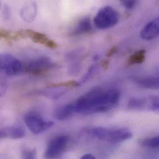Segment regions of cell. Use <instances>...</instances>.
I'll use <instances>...</instances> for the list:
<instances>
[{"label": "cell", "mask_w": 159, "mask_h": 159, "mask_svg": "<svg viewBox=\"0 0 159 159\" xmlns=\"http://www.w3.org/2000/svg\"><path fill=\"white\" fill-rule=\"evenodd\" d=\"M120 96L118 89L94 87L72 102L75 113L90 115L108 111L118 105Z\"/></svg>", "instance_id": "1"}, {"label": "cell", "mask_w": 159, "mask_h": 159, "mask_svg": "<svg viewBox=\"0 0 159 159\" xmlns=\"http://www.w3.org/2000/svg\"><path fill=\"white\" fill-rule=\"evenodd\" d=\"M87 133L98 140L110 143H120L130 139L132 133L125 128H110L107 127H92Z\"/></svg>", "instance_id": "2"}, {"label": "cell", "mask_w": 159, "mask_h": 159, "mask_svg": "<svg viewBox=\"0 0 159 159\" xmlns=\"http://www.w3.org/2000/svg\"><path fill=\"white\" fill-rule=\"evenodd\" d=\"M119 20V14L112 7L107 6L101 8L93 19L95 27L106 29L115 26Z\"/></svg>", "instance_id": "3"}, {"label": "cell", "mask_w": 159, "mask_h": 159, "mask_svg": "<svg viewBox=\"0 0 159 159\" xmlns=\"http://www.w3.org/2000/svg\"><path fill=\"white\" fill-rule=\"evenodd\" d=\"M70 138L66 135L57 136L52 139L46 149L44 157L46 159H58L60 158L66 151Z\"/></svg>", "instance_id": "4"}, {"label": "cell", "mask_w": 159, "mask_h": 159, "mask_svg": "<svg viewBox=\"0 0 159 159\" xmlns=\"http://www.w3.org/2000/svg\"><path fill=\"white\" fill-rule=\"evenodd\" d=\"M24 122L28 129L34 134L43 133L54 125L53 121L45 120L39 115L34 113L25 115Z\"/></svg>", "instance_id": "5"}, {"label": "cell", "mask_w": 159, "mask_h": 159, "mask_svg": "<svg viewBox=\"0 0 159 159\" xmlns=\"http://www.w3.org/2000/svg\"><path fill=\"white\" fill-rule=\"evenodd\" d=\"M0 68L7 75L14 76L24 71V65L12 55L5 53L1 55Z\"/></svg>", "instance_id": "6"}, {"label": "cell", "mask_w": 159, "mask_h": 159, "mask_svg": "<svg viewBox=\"0 0 159 159\" xmlns=\"http://www.w3.org/2000/svg\"><path fill=\"white\" fill-rule=\"evenodd\" d=\"M128 107L131 110L159 111V96L134 97L129 100Z\"/></svg>", "instance_id": "7"}, {"label": "cell", "mask_w": 159, "mask_h": 159, "mask_svg": "<svg viewBox=\"0 0 159 159\" xmlns=\"http://www.w3.org/2000/svg\"><path fill=\"white\" fill-rule=\"evenodd\" d=\"M53 66L54 64L49 58L41 57L24 65V71L29 74L37 76L48 71Z\"/></svg>", "instance_id": "8"}, {"label": "cell", "mask_w": 159, "mask_h": 159, "mask_svg": "<svg viewBox=\"0 0 159 159\" xmlns=\"http://www.w3.org/2000/svg\"><path fill=\"white\" fill-rule=\"evenodd\" d=\"M159 35V17L149 22L141 30V37L146 40L156 39Z\"/></svg>", "instance_id": "9"}, {"label": "cell", "mask_w": 159, "mask_h": 159, "mask_svg": "<svg viewBox=\"0 0 159 159\" xmlns=\"http://www.w3.org/2000/svg\"><path fill=\"white\" fill-rule=\"evenodd\" d=\"M25 136L24 129L20 126H7L1 128L0 131V138L1 139H19L24 138Z\"/></svg>", "instance_id": "10"}, {"label": "cell", "mask_w": 159, "mask_h": 159, "mask_svg": "<svg viewBox=\"0 0 159 159\" xmlns=\"http://www.w3.org/2000/svg\"><path fill=\"white\" fill-rule=\"evenodd\" d=\"M30 39H31L35 43L42 44L52 49L57 48L58 47V45L56 42L50 39L46 35L39 32L32 30Z\"/></svg>", "instance_id": "11"}, {"label": "cell", "mask_w": 159, "mask_h": 159, "mask_svg": "<svg viewBox=\"0 0 159 159\" xmlns=\"http://www.w3.org/2000/svg\"><path fill=\"white\" fill-rule=\"evenodd\" d=\"M133 81L137 84L138 85L146 88L157 89H159V78L156 77H149V76H143V77H133L132 78Z\"/></svg>", "instance_id": "12"}, {"label": "cell", "mask_w": 159, "mask_h": 159, "mask_svg": "<svg viewBox=\"0 0 159 159\" xmlns=\"http://www.w3.org/2000/svg\"><path fill=\"white\" fill-rule=\"evenodd\" d=\"M75 113L73 103H71L57 108L54 111V117L63 121L71 118Z\"/></svg>", "instance_id": "13"}, {"label": "cell", "mask_w": 159, "mask_h": 159, "mask_svg": "<svg viewBox=\"0 0 159 159\" xmlns=\"http://www.w3.org/2000/svg\"><path fill=\"white\" fill-rule=\"evenodd\" d=\"M37 12V7L36 3L30 2L25 5L20 11V16L22 19L27 22H31L35 19Z\"/></svg>", "instance_id": "14"}, {"label": "cell", "mask_w": 159, "mask_h": 159, "mask_svg": "<svg viewBox=\"0 0 159 159\" xmlns=\"http://www.w3.org/2000/svg\"><path fill=\"white\" fill-rule=\"evenodd\" d=\"M67 87L61 86L50 85L49 88L42 92V94L51 100H57L66 92Z\"/></svg>", "instance_id": "15"}, {"label": "cell", "mask_w": 159, "mask_h": 159, "mask_svg": "<svg viewBox=\"0 0 159 159\" xmlns=\"http://www.w3.org/2000/svg\"><path fill=\"white\" fill-rule=\"evenodd\" d=\"M92 29L90 19L88 17H84L81 19L74 30L73 35H78L89 32Z\"/></svg>", "instance_id": "16"}, {"label": "cell", "mask_w": 159, "mask_h": 159, "mask_svg": "<svg viewBox=\"0 0 159 159\" xmlns=\"http://www.w3.org/2000/svg\"><path fill=\"white\" fill-rule=\"evenodd\" d=\"M146 50H139L133 55L128 59V64L130 65L135 64H141L143 63L146 59Z\"/></svg>", "instance_id": "17"}, {"label": "cell", "mask_w": 159, "mask_h": 159, "mask_svg": "<svg viewBox=\"0 0 159 159\" xmlns=\"http://www.w3.org/2000/svg\"><path fill=\"white\" fill-rule=\"evenodd\" d=\"M143 146L152 149H159V136L145 138L141 141Z\"/></svg>", "instance_id": "18"}, {"label": "cell", "mask_w": 159, "mask_h": 159, "mask_svg": "<svg viewBox=\"0 0 159 159\" xmlns=\"http://www.w3.org/2000/svg\"><path fill=\"white\" fill-rule=\"evenodd\" d=\"M20 157L22 159H37V151L35 149H24L21 151Z\"/></svg>", "instance_id": "19"}, {"label": "cell", "mask_w": 159, "mask_h": 159, "mask_svg": "<svg viewBox=\"0 0 159 159\" xmlns=\"http://www.w3.org/2000/svg\"><path fill=\"white\" fill-rule=\"evenodd\" d=\"M96 70H97V66H96V65H93V66H91V67L89 68V71H87V73L84 76V77L82 78L81 82H82V83H84V82H85L86 81H87V80H90V79L92 78V76L93 75V74L95 73Z\"/></svg>", "instance_id": "20"}, {"label": "cell", "mask_w": 159, "mask_h": 159, "mask_svg": "<svg viewBox=\"0 0 159 159\" xmlns=\"http://www.w3.org/2000/svg\"><path fill=\"white\" fill-rule=\"evenodd\" d=\"M122 5L126 7V9H133L136 4L137 3V1H133V0H131V1H128V0H126V1H123L122 0L121 1Z\"/></svg>", "instance_id": "21"}, {"label": "cell", "mask_w": 159, "mask_h": 159, "mask_svg": "<svg viewBox=\"0 0 159 159\" xmlns=\"http://www.w3.org/2000/svg\"><path fill=\"white\" fill-rule=\"evenodd\" d=\"M117 51H118V49H117L116 47H113L108 51V52L107 53V56L108 57H111L113 55H115L117 52Z\"/></svg>", "instance_id": "22"}, {"label": "cell", "mask_w": 159, "mask_h": 159, "mask_svg": "<svg viewBox=\"0 0 159 159\" xmlns=\"http://www.w3.org/2000/svg\"><path fill=\"white\" fill-rule=\"evenodd\" d=\"M80 159H96V158L91 154H85L83 155Z\"/></svg>", "instance_id": "23"}, {"label": "cell", "mask_w": 159, "mask_h": 159, "mask_svg": "<svg viewBox=\"0 0 159 159\" xmlns=\"http://www.w3.org/2000/svg\"><path fill=\"white\" fill-rule=\"evenodd\" d=\"M108 65H109V61L108 60H104L102 63V66L103 68L105 70L108 69Z\"/></svg>", "instance_id": "24"}, {"label": "cell", "mask_w": 159, "mask_h": 159, "mask_svg": "<svg viewBox=\"0 0 159 159\" xmlns=\"http://www.w3.org/2000/svg\"><path fill=\"white\" fill-rule=\"evenodd\" d=\"M158 78H159V77H158Z\"/></svg>", "instance_id": "25"}]
</instances>
